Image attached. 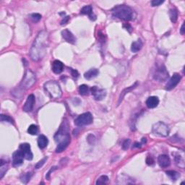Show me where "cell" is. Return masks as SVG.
<instances>
[{"label":"cell","instance_id":"6da1fadb","mask_svg":"<svg viewBox=\"0 0 185 185\" xmlns=\"http://www.w3.org/2000/svg\"><path fill=\"white\" fill-rule=\"evenodd\" d=\"M49 45V34L42 31L38 33L30 50V56L33 61H39L44 57Z\"/></svg>","mask_w":185,"mask_h":185},{"label":"cell","instance_id":"7a4b0ae2","mask_svg":"<svg viewBox=\"0 0 185 185\" xmlns=\"http://www.w3.org/2000/svg\"><path fill=\"white\" fill-rule=\"evenodd\" d=\"M36 75L31 70H27L25 71L24 77L22 82L16 89L12 91V94L15 98H20L25 90L29 89L33 84L36 83Z\"/></svg>","mask_w":185,"mask_h":185},{"label":"cell","instance_id":"3957f363","mask_svg":"<svg viewBox=\"0 0 185 185\" xmlns=\"http://www.w3.org/2000/svg\"><path fill=\"white\" fill-rule=\"evenodd\" d=\"M112 15L120 20L130 21L134 18V11L129 6L118 5L112 10Z\"/></svg>","mask_w":185,"mask_h":185},{"label":"cell","instance_id":"277c9868","mask_svg":"<svg viewBox=\"0 0 185 185\" xmlns=\"http://www.w3.org/2000/svg\"><path fill=\"white\" fill-rule=\"evenodd\" d=\"M54 139L57 142H59L57 148H56V153H60L67 148L69 144L70 143V135L67 131L62 130L61 128L57 134L55 135Z\"/></svg>","mask_w":185,"mask_h":185},{"label":"cell","instance_id":"5b68a950","mask_svg":"<svg viewBox=\"0 0 185 185\" xmlns=\"http://www.w3.org/2000/svg\"><path fill=\"white\" fill-rule=\"evenodd\" d=\"M44 90L51 99H59L62 95L59 84L55 80H50L44 84Z\"/></svg>","mask_w":185,"mask_h":185},{"label":"cell","instance_id":"8992f818","mask_svg":"<svg viewBox=\"0 0 185 185\" xmlns=\"http://www.w3.org/2000/svg\"><path fill=\"white\" fill-rule=\"evenodd\" d=\"M153 78L158 82H164L169 78V72L164 64H156L153 74Z\"/></svg>","mask_w":185,"mask_h":185},{"label":"cell","instance_id":"52a82bcc","mask_svg":"<svg viewBox=\"0 0 185 185\" xmlns=\"http://www.w3.org/2000/svg\"><path fill=\"white\" fill-rule=\"evenodd\" d=\"M152 132L154 135L161 137H167L169 134V128L167 124L162 122H158L153 124L152 128Z\"/></svg>","mask_w":185,"mask_h":185},{"label":"cell","instance_id":"ba28073f","mask_svg":"<svg viewBox=\"0 0 185 185\" xmlns=\"http://www.w3.org/2000/svg\"><path fill=\"white\" fill-rule=\"evenodd\" d=\"M93 121L92 116L90 112H86L79 115L75 120V125L77 127H83L90 124Z\"/></svg>","mask_w":185,"mask_h":185},{"label":"cell","instance_id":"9c48e42d","mask_svg":"<svg viewBox=\"0 0 185 185\" xmlns=\"http://www.w3.org/2000/svg\"><path fill=\"white\" fill-rule=\"evenodd\" d=\"M91 93L96 101H101L106 97V92L104 89L99 88L97 86H93L91 88Z\"/></svg>","mask_w":185,"mask_h":185},{"label":"cell","instance_id":"30bf717a","mask_svg":"<svg viewBox=\"0 0 185 185\" xmlns=\"http://www.w3.org/2000/svg\"><path fill=\"white\" fill-rule=\"evenodd\" d=\"M20 150L24 155V157L27 160L31 161L33 159V155L31 151V145L29 143H22L20 145Z\"/></svg>","mask_w":185,"mask_h":185},{"label":"cell","instance_id":"8fae6325","mask_svg":"<svg viewBox=\"0 0 185 185\" xmlns=\"http://www.w3.org/2000/svg\"><path fill=\"white\" fill-rule=\"evenodd\" d=\"M181 79H182V77H181L179 74H177V73L174 74L173 76L171 77V78L167 83L166 85V90H171L172 89H174L178 85Z\"/></svg>","mask_w":185,"mask_h":185},{"label":"cell","instance_id":"7c38bea8","mask_svg":"<svg viewBox=\"0 0 185 185\" xmlns=\"http://www.w3.org/2000/svg\"><path fill=\"white\" fill-rule=\"evenodd\" d=\"M36 102V98L33 94H31L28 97L26 101H25L24 106H23V111L25 112H30L33 110L34 104Z\"/></svg>","mask_w":185,"mask_h":185},{"label":"cell","instance_id":"4fadbf2b","mask_svg":"<svg viewBox=\"0 0 185 185\" xmlns=\"http://www.w3.org/2000/svg\"><path fill=\"white\" fill-rule=\"evenodd\" d=\"M24 158V155L20 150H16L12 155V164L15 166H20L23 163V158Z\"/></svg>","mask_w":185,"mask_h":185},{"label":"cell","instance_id":"5bb4252c","mask_svg":"<svg viewBox=\"0 0 185 185\" xmlns=\"http://www.w3.org/2000/svg\"><path fill=\"white\" fill-rule=\"evenodd\" d=\"M62 36L67 42L70 43L71 44H75L76 43V38L72 33V32L69 31L68 29H64L62 31Z\"/></svg>","mask_w":185,"mask_h":185},{"label":"cell","instance_id":"9a60e30c","mask_svg":"<svg viewBox=\"0 0 185 185\" xmlns=\"http://www.w3.org/2000/svg\"><path fill=\"white\" fill-rule=\"evenodd\" d=\"M158 163L159 166L162 168H166L171 164V160L167 155H160L158 158Z\"/></svg>","mask_w":185,"mask_h":185},{"label":"cell","instance_id":"2e32d148","mask_svg":"<svg viewBox=\"0 0 185 185\" xmlns=\"http://www.w3.org/2000/svg\"><path fill=\"white\" fill-rule=\"evenodd\" d=\"M80 14L82 15H87L89 16V18L92 20H96V16L92 12V7L91 5H86L83 7L80 10Z\"/></svg>","mask_w":185,"mask_h":185},{"label":"cell","instance_id":"e0dca14e","mask_svg":"<svg viewBox=\"0 0 185 185\" xmlns=\"http://www.w3.org/2000/svg\"><path fill=\"white\" fill-rule=\"evenodd\" d=\"M145 104L148 109H154L159 104V99L157 96H150L146 100Z\"/></svg>","mask_w":185,"mask_h":185},{"label":"cell","instance_id":"ac0fdd59","mask_svg":"<svg viewBox=\"0 0 185 185\" xmlns=\"http://www.w3.org/2000/svg\"><path fill=\"white\" fill-rule=\"evenodd\" d=\"M64 70V64L59 60H55L52 63V71L55 74H60Z\"/></svg>","mask_w":185,"mask_h":185},{"label":"cell","instance_id":"d6986e66","mask_svg":"<svg viewBox=\"0 0 185 185\" xmlns=\"http://www.w3.org/2000/svg\"><path fill=\"white\" fill-rule=\"evenodd\" d=\"M138 85V82H136V83L133 84V85L132 86H130V87H128L125 88V89H124L123 90H122L121 95H120L119 96V101H118V106L120 104V103H121L122 101V100H123V98L124 96H125V95L127 93H128L129 92L132 91V90H134L135 88H136L137 86Z\"/></svg>","mask_w":185,"mask_h":185},{"label":"cell","instance_id":"ffe728a7","mask_svg":"<svg viewBox=\"0 0 185 185\" xmlns=\"http://www.w3.org/2000/svg\"><path fill=\"white\" fill-rule=\"evenodd\" d=\"M173 156L174 157V160H175V162L176 164H177L181 168H184V156H182L179 153H173Z\"/></svg>","mask_w":185,"mask_h":185},{"label":"cell","instance_id":"44dd1931","mask_svg":"<svg viewBox=\"0 0 185 185\" xmlns=\"http://www.w3.org/2000/svg\"><path fill=\"white\" fill-rule=\"evenodd\" d=\"M49 140L44 135H41L38 138V145L41 149H44L48 145Z\"/></svg>","mask_w":185,"mask_h":185},{"label":"cell","instance_id":"7402d4cb","mask_svg":"<svg viewBox=\"0 0 185 185\" xmlns=\"http://www.w3.org/2000/svg\"><path fill=\"white\" fill-rule=\"evenodd\" d=\"M99 74V71L97 69H90L88 71H87L85 74H84V77H85V79L87 80H90L96 77L97 75Z\"/></svg>","mask_w":185,"mask_h":185},{"label":"cell","instance_id":"603a6c76","mask_svg":"<svg viewBox=\"0 0 185 185\" xmlns=\"http://www.w3.org/2000/svg\"><path fill=\"white\" fill-rule=\"evenodd\" d=\"M143 42L140 39L136 41L133 42L132 44V46H131V51L134 53H137L143 47Z\"/></svg>","mask_w":185,"mask_h":185},{"label":"cell","instance_id":"cb8c5ba5","mask_svg":"<svg viewBox=\"0 0 185 185\" xmlns=\"http://www.w3.org/2000/svg\"><path fill=\"white\" fill-rule=\"evenodd\" d=\"M7 169V163H6V161H4L3 159H1V162H0V179H2L3 178Z\"/></svg>","mask_w":185,"mask_h":185},{"label":"cell","instance_id":"d4e9b609","mask_svg":"<svg viewBox=\"0 0 185 185\" xmlns=\"http://www.w3.org/2000/svg\"><path fill=\"white\" fill-rule=\"evenodd\" d=\"M169 16L171 22L175 23L178 19V10L175 7L171 8L169 11Z\"/></svg>","mask_w":185,"mask_h":185},{"label":"cell","instance_id":"484cf974","mask_svg":"<svg viewBox=\"0 0 185 185\" xmlns=\"http://www.w3.org/2000/svg\"><path fill=\"white\" fill-rule=\"evenodd\" d=\"M79 92L82 96H88L90 92V89L88 85H81L79 87Z\"/></svg>","mask_w":185,"mask_h":185},{"label":"cell","instance_id":"4316f807","mask_svg":"<svg viewBox=\"0 0 185 185\" xmlns=\"http://www.w3.org/2000/svg\"><path fill=\"white\" fill-rule=\"evenodd\" d=\"M38 127L36 124H31L29 126V127L28 128V132L31 135H36L38 133Z\"/></svg>","mask_w":185,"mask_h":185},{"label":"cell","instance_id":"83f0119b","mask_svg":"<svg viewBox=\"0 0 185 185\" xmlns=\"http://www.w3.org/2000/svg\"><path fill=\"white\" fill-rule=\"evenodd\" d=\"M166 174L169 176L170 178L172 180H176L178 179L180 177V174L175 171H173V170H171V171H166Z\"/></svg>","mask_w":185,"mask_h":185},{"label":"cell","instance_id":"f1b7e54d","mask_svg":"<svg viewBox=\"0 0 185 185\" xmlns=\"http://www.w3.org/2000/svg\"><path fill=\"white\" fill-rule=\"evenodd\" d=\"M109 177L106 175L101 176L98 179L97 181H96V184L97 185H101V184H106L107 183L109 182Z\"/></svg>","mask_w":185,"mask_h":185},{"label":"cell","instance_id":"f546056e","mask_svg":"<svg viewBox=\"0 0 185 185\" xmlns=\"http://www.w3.org/2000/svg\"><path fill=\"white\" fill-rule=\"evenodd\" d=\"M1 121L3 122H9L10 124H14V120L12 119L11 117H9V116L7 115H4L2 114L1 115Z\"/></svg>","mask_w":185,"mask_h":185},{"label":"cell","instance_id":"4dcf8cb0","mask_svg":"<svg viewBox=\"0 0 185 185\" xmlns=\"http://www.w3.org/2000/svg\"><path fill=\"white\" fill-rule=\"evenodd\" d=\"M31 177V173H26L23 174L22 177H21V181L24 183V184H27L28 182L30 181V179Z\"/></svg>","mask_w":185,"mask_h":185},{"label":"cell","instance_id":"1f68e13d","mask_svg":"<svg viewBox=\"0 0 185 185\" xmlns=\"http://www.w3.org/2000/svg\"><path fill=\"white\" fill-rule=\"evenodd\" d=\"M31 18L33 22L37 23L38 21H40L41 19V15L38 13H33L31 15Z\"/></svg>","mask_w":185,"mask_h":185},{"label":"cell","instance_id":"d6a6232c","mask_svg":"<svg viewBox=\"0 0 185 185\" xmlns=\"http://www.w3.org/2000/svg\"><path fill=\"white\" fill-rule=\"evenodd\" d=\"M47 161V157H45L42 159V160H41L40 161H38V162L36 163V166H35V168L36 169H40V168H41L43 166V165L45 163H46V161Z\"/></svg>","mask_w":185,"mask_h":185},{"label":"cell","instance_id":"836d02e7","mask_svg":"<svg viewBox=\"0 0 185 185\" xmlns=\"http://www.w3.org/2000/svg\"><path fill=\"white\" fill-rule=\"evenodd\" d=\"M164 2V1L162 0H153L151 1V5L152 7H158V6L162 5Z\"/></svg>","mask_w":185,"mask_h":185},{"label":"cell","instance_id":"e575fe53","mask_svg":"<svg viewBox=\"0 0 185 185\" xmlns=\"http://www.w3.org/2000/svg\"><path fill=\"white\" fill-rule=\"evenodd\" d=\"M130 139L125 140L124 141L123 144H122V148H123V150H127L129 147H130Z\"/></svg>","mask_w":185,"mask_h":185},{"label":"cell","instance_id":"d590c367","mask_svg":"<svg viewBox=\"0 0 185 185\" xmlns=\"http://www.w3.org/2000/svg\"><path fill=\"white\" fill-rule=\"evenodd\" d=\"M95 140H96V137H94V135H88V142L90 144H93L94 143H95Z\"/></svg>","mask_w":185,"mask_h":185},{"label":"cell","instance_id":"8d00e7d4","mask_svg":"<svg viewBox=\"0 0 185 185\" xmlns=\"http://www.w3.org/2000/svg\"><path fill=\"white\" fill-rule=\"evenodd\" d=\"M146 163H147V164L148 165V166H151V165H153L154 163V160H153V158H152L151 156H148L147 158H146Z\"/></svg>","mask_w":185,"mask_h":185},{"label":"cell","instance_id":"74e56055","mask_svg":"<svg viewBox=\"0 0 185 185\" xmlns=\"http://www.w3.org/2000/svg\"><path fill=\"white\" fill-rule=\"evenodd\" d=\"M57 169V166H54V167H51V169L49 170V171L47 172V174H46V179L47 180H49V179H50V174H51V172H53L54 171V170H56Z\"/></svg>","mask_w":185,"mask_h":185},{"label":"cell","instance_id":"f35d334b","mask_svg":"<svg viewBox=\"0 0 185 185\" xmlns=\"http://www.w3.org/2000/svg\"><path fill=\"white\" fill-rule=\"evenodd\" d=\"M70 16H66V17H64V18H63V20H62L61 21V25H66L67 23H68V21L70 20Z\"/></svg>","mask_w":185,"mask_h":185},{"label":"cell","instance_id":"ab89813d","mask_svg":"<svg viewBox=\"0 0 185 185\" xmlns=\"http://www.w3.org/2000/svg\"><path fill=\"white\" fill-rule=\"evenodd\" d=\"M70 71H71V73H72V75L73 77H78L79 74H78V72H77V70H72V69H70Z\"/></svg>","mask_w":185,"mask_h":185},{"label":"cell","instance_id":"60d3db41","mask_svg":"<svg viewBox=\"0 0 185 185\" xmlns=\"http://www.w3.org/2000/svg\"><path fill=\"white\" fill-rule=\"evenodd\" d=\"M184 32H185V30H184V23H183L182 25V28H181L180 33H181V34H182V35H184Z\"/></svg>","mask_w":185,"mask_h":185},{"label":"cell","instance_id":"b9f144b4","mask_svg":"<svg viewBox=\"0 0 185 185\" xmlns=\"http://www.w3.org/2000/svg\"><path fill=\"white\" fill-rule=\"evenodd\" d=\"M142 146V143H135V147L136 148H140Z\"/></svg>","mask_w":185,"mask_h":185}]
</instances>
